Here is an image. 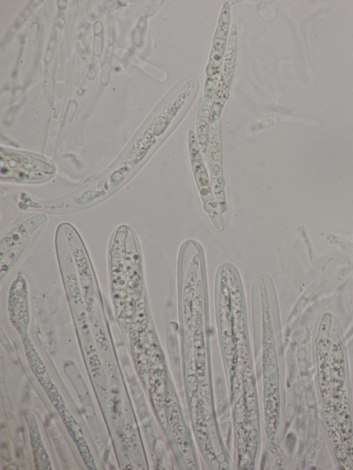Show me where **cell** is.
I'll use <instances>...</instances> for the list:
<instances>
[{
    "instance_id": "6da1fadb",
    "label": "cell",
    "mask_w": 353,
    "mask_h": 470,
    "mask_svg": "<svg viewBox=\"0 0 353 470\" xmlns=\"http://www.w3.org/2000/svg\"><path fill=\"white\" fill-rule=\"evenodd\" d=\"M48 220L44 214L32 216L10 230L0 243V278L6 276L22 256L34 232Z\"/></svg>"
},
{
    "instance_id": "7a4b0ae2",
    "label": "cell",
    "mask_w": 353,
    "mask_h": 470,
    "mask_svg": "<svg viewBox=\"0 0 353 470\" xmlns=\"http://www.w3.org/2000/svg\"><path fill=\"white\" fill-rule=\"evenodd\" d=\"M55 167L50 163L21 154H8L1 156L0 176L1 181L36 183L46 181L55 173Z\"/></svg>"
},
{
    "instance_id": "3957f363",
    "label": "cell",
    "mask_w": 353,
    "mask_h": 470,
    "mask_svg": "<svg viewBox=\"0 0 353 470\" xmlns=\"http://www.w3.org/2000/svg\"><path fill=\"white\" fill-rule=\"evenodd\" d=\"M8 307L14 320H28L29 315V291L26 279L21 272L12 280L8 292Z\"/></svg>"
}]
</instances>
